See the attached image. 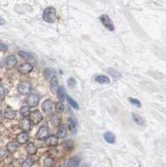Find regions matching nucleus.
Returning <instances> with one entry per match:
<instances>
[{
  "mask_svg": "<svg viewBox=\"0 0 166 167\" xmlns=\"http://www.w3.org/2000/svg\"><path fill=\"white\" fill-rule=\"evenodd\" d=\"M128 99H129V102L131 104H133V105L136 106L138 108H140V107H141V102H140L139 99L134 98H131V97H129Z\"/></svg>",
  "mask_w": 166,
  "mask_h": 167,
  "instance_id": "29",
  "label": "nucleus"
},
{
  "mask_svg": "<svg viewBox=\"0 0 166 167\" xmlns=\"http://www.w3.org/2000/svg\"><path fill=\"white\" fill-rule=\"evenodd\" d=\"M44 167H54V160L52 157H46L44 160Z\"/></svg>",
  "mask_w": 166,
  "mask_h": 167,
  "instance_id": "25",
  "label": "nucleus"
},
{
  "mask_svg": "<svg viewBox=\"0 0 166 167\" xmlns=\"http://www.w3.org/2000/svg\"><path fill=\"white\" fill-rule=\"evenodd\" d=\"M80 164V160L78 156H73L68 161V167H78Z\"/></svg>",
  "mask_w": 166,
  "mask_h": 167,
  "instance_id": "23",
  "label": "nucleus"
},
{
  "mask_svg": "<svg viewBox=\"0 0 166 167\" xmlns=\"http://www.w3.org/2000/svg\"><path fill=\"white\" fill-rule=\"evenodd\" d=\"M19 128L23 130V132H29L32 129V123L29 118H24L20 120Z\"/></svg>",
  "mask_w": 166,
  "mask_h": 167,
  "instance_id": "6",
  "label": "nucleus"
},
{
  "mask_svg": "<svg viewBox=\"0 0 166 167\" xmlns=\"http://www.w3.org/2000/svg\"><path fill=\"white\" fill-rule=\"evenodd\" d=\"M68 130L73 133V134H75L77 132V124H76V121L72 118H68Z\"/></svg>",
  "mask_w": 166,
  "mask_h": 167,
  "instance_id": "17",
  "label": "nucleus"
},
{
  "mask_svg": "<svg viewBox=\"0 0 166 167\" xmlns=\"http://www.w3.org/2000/svg\"><path fill=\"white\" fill-rule=\"evenodd\" d=\"M49 136V128L47 126H41L36 134V137L38 140H45Z\"/></svg>",
  "mask_w": 166,
  "mask_h": 167,
  "instance_id": "11",
  "label": "nucleus"
},
{
  "mask_svg": "<svg viewBox=\"0 0 166 167\" xmlns=\"http://www.w3.org/2000/svg\"><path fill=\"white\" fill-rule=\"evenodd\" d=\"M29 119L32 125H39L43 120V115L40 113V111L36 109L32 111L29 115Z\"/></svg>",
  "mask_w": 166,
  "mask_h": 167,
  "instance_id": "4",
  "label": "nucleus"
},
{
  "mask_svg": "<svg viewBox=\"0 0 166 167\" xmlns=\"http://www.w3.org/2000/svg\"><path fill=\"white\" fill-rule=\"evenodd\" d=\"M29 140V135L27 132H21L16 137V141L19 145H24L27 144Z\"/></svg>",
  "mask_w": 166,
  "mask_h": 167,
  "instance_id": "13",
  "label": "nucleus"
},
{
  "mask_svg": "<svg viewBox=\"0 0 166 167\" xmlns=\"http://www.w3.org/2000/svg\"><path fill=\"white\" fill-rule=\"evenodd\" d=\"M132 118H133V120L134 121V123L137 124L138 125H144V119L142 118L140 115H139V114H134V113H132Z\"/></svg>",
  "mask_w": 166,
  "mask_h": 167,
  "instance_id": "24",
  "label": "nucleus"
},
{
  "mask_svg": "<svg viewBox=\"0 0 166 167\" xmlns=\"http://www.w3.org/2000/svg\"><path fill=\"white\" fill-rule=\"evenodd\" d=\"M59 87V81H58L57 76H55V75L52 76L51 79H50V90L52 91V93H57V90H58Z\"/></svg>",
  "mask_w": 166,
  "mask_h": 167,
  "instance_id": "14",
  "label": "nucleus"
},
{
  "mask_svg": "<svg viewBox=\"0 0 166 167\" xmlns=\"http://www.w3.org/2000/svg\"><path fill=\"white\" fill-rule=\"evenodd\" d=\"M67 84H68V85L70 88H73V87L77 84V81H76V79L73 78V77H69V78L67 79Z\"/></svg>",
  "mask_w": 166,
  "mask_h": 167,
  "instance_id": "32",
  "label": "nucleus"
},
{
  "mask_svg": "<svg viewBox=\"0 0 166 167\" xmlns=\"http://www.w3.org/2000/svg\"><path fill=\"white\" fill-rule=\"evenodd\" d=\"M33 69H34L33 65L30 64V63L26 62V63L20 64L19 66V68H18V71L22 74H29V73L32 72Z\"/></svg>",
  "mask_w": 166,
  "mask_h": 167,
  "instance_id": "7",
  "label": "nucleus"
},
{
  "mask_svg": "<svg viewBox=\"0 0 166 167\" xmlns=\"http://www.w3.org/2000/svg\"><path fill=\"white\" fill-rule=\"evenodd\" d=\"M5 155H6V151H5L4 150L0 149V156H1V157H4Z\"/></svg>",
  "mask_w": 166,
  "mask_h": 167,
  "instance_id": "37",
  "label": "nucleus"
},
{
  "mask_svg": "<svg viewBox=\"0 0 166 167\" xmlns=\"http://www.w3.org/2000/svg\"><path fill=\"white\" fill-rule=\"evenodd\" d=\"M25 150H26V152L28 153L29 155H34L37 151H38V148L37 146L34 145V143H29L28 145H27V146L25 148Z\"/></svg>",
  "mask_w": 166,
  "mask_h": 167,
  "instance_id": "16",
  "label": "nucleus"
},
{
  "mask_svg": "<svg viewBox=\"0 0 166 167\" xmlns=\"http://www.w3.org/2000/svg\"><path fill=\"white\" fill-rule=\"evenodd\" d=\"M50 122L54 126H58L59 125V119L56 115H53L51 119H50Z\"/></svg>",
  "mask_w": 166,
  "mask_h": 167,
  "instance_id": "33",
  "label": "nucleus"
},
{
  "mask_svg": "<svg viewBox=\"0 0 166 167\" xmlns=\"http://www.w3.org/2000/svg\"><path fill=\"white\" fill-rule=\"evenodd\" d=\"M108 73L111 75V77H113L114 79H119L121 77V74L116 70V69H108Z\"/></svg>",
  "mask_w": 166,
  "mask_h": 167,
  "instance_id": "26",
  "label": "nucleus"
},
{
  "mask_svg": "<svg viewBox=\"0 0 166 167\" xmlns=\"http://www.w3.org/2000/svg\"><path fill=\"white\" fill-rule=\"evenodd\" d=\"M18 64V60L16 59L15 55L11 54L9 56L7 57L6 59V66L8 69H13L16 67V65Z\"/></svg>",
  "mask_w": 166,
  "mask_h": 167,
  "instance_id": "10",
  "label": "nucleus"
},
{
  "mask_svg": "<svg viewBox=\"0 0 166 167\" xmlns=\"http://www.w3.org/2000/svg\"><path fill=\"white\" fill-rule=\"evenodd\" d=\"M42 110L44 111V113L47 115L52 114L53 111V102L50 99H46L42 103Z\"/></svg>",
  "mask_w": 166,
  "mask_h": 167,
  "instance_id": "8",
  "label": "nucleus"
},
{
  "mask_svg": "<svg viewBox=\"0 0 166 167\" xmlns=\"http://www.w3.org/2000/svg\"><path fill=\"white\" fill-rule=\"evenodd\" d=\"M34 165V161L30 158L26 159L24 162L22 163V166L21 167H32V166Z\"/></svg>",
  "mask_w": 166,
  "mask_h": 167,
  "instance_id": "31",
  "label": "nucleus"
},
{
  "mask_svg": "<svg viewBox=\"0 0 166 167\" xmlns=\"http://www.w3.org/2000/svg\"><path fill=\"white\" fill-rule=\"evenodd\" d=\"M44 143L48 147H54L59 144V138L57 137V135H51L44 140Z\"/></svg>",
  "mask_w": 166,
  "mask_h": 167,
  "instance_id": "9",
  "label": "nucleus"
},
{
  "mask_svg": "<svg viewBox=\"0 0 166 167\" xmlns=\"http://www.w3.org/2000/svg\"><path fill=\"white\" fill-rule=\"evenodd\" d=\"M95 81L98 84H105L110 83V79L109 78L106 76V75H98L95 77Z\"/></svg>",
  "mask_w": 166,
  "mask_h": 167,
  "instance_id": "22",
  "label": "nucleus"
},
{
  "mask_svg": "<svg viewBox=\"0 0 166 167\" xmlns=\"http://www.w3.org/2000/svg\"><path fill=\"white\" fill-rule=\"evenodd\" d=\"M55 110L58 114H61L64 112V104L63 102H57L55 104Z\"/></svg>",
  "mask_w": 166,
  "mask_h": 167,
  "instance_id": "28",
  "label": "nucleus"
},
{
  "mask_svg": "<svg viewBox=\"0 0 166 167\" xmlns=\"http://www.w3.org/2000/svg\"><path fill=\"white\" fill-rule=\"evenodd\" d=\"M19 55L22 59H25V60H29V59H30L33 57L32 54H29V53H27V52H24V51H19Z\"/></svg>",
  "mask_w": 166,
  "mask_h": 167,
  "instance_id": "30",
  "label": "nucleus"
},
{
  "mask_svg": "<svg viewBox=\"0 0 166 167\" xmlns=\"http://www.w3.org/2000/svg\"><path fill=\"white\" fill-rule=\"evenodd\" d=\"M99 19L101 21V23L109 31H114V24L113 23V21L109 17V15L107 14H102L99 17Z\"/></svg>",
  "mask_w": 166,
  "mask_h": 167,
  "instance_id": "3",
  "label": "nucleus"
},
{
  "mask_svg": "<svg viewBox=\"0 0 166 167\" xmlns=\"http://www.w3.org/2000/svg\"><path fill=\"white\" fill-rule=\"evenodd\" d=\"M103 138L104 140L109 144H114L115 143V135L110 131H107L103 134Z\"/></svg>",
  "mask_w": 166,
  "mask_h": 167,
  "instance_id": "19",
  "label": "nucleus"
},
{
  "mask_svg": "<svg viewBox=\"0 0 166 167\" xmlns=\"http://www.w3.org/2000/svg\"><path fill=\"white\" fill-rule=\"evenodd\" d=\"M5 97V89L4 86L0 85V99H3Z\"/></svg>",
  "mask_w": 166,
  "mask_h": 167,
  "instance_id": "35",
  "label": "nucleus"
},
{
  "mask_svg": "<svg viewBox=\"0 0 166 167\" xmlns=\"http://www.w3.org/2000/svg\"><path fill=\"white\" fill-rule=\"evenodd\" d=\"M20 114L24 117V118H28L30 115V107L29 105H23L19 109Z\"/></svg>",
  "mask_w": 166,
  "mask_h": 167,
  "instance_id": "18",
  "label": "nucleus"
},
{
  "mask_svg": "<svg viewBox=\"0 0 166 167\" xmlns=\"http://www.w3.org/2000/svg\"><path fill=\"white\" fill-rule=\"evenodd\" d=\"M66 99L68 100V104H69L73 109H79V106H78V103H77L73 98H71L70 96L67 95V96H66Z\"/></svg>",
  "mask_w": 166,
  "mask_h": 167,
  "instance_id": "27",
  "label": "nucleus"
},
{
  "mask_svg": "<svg viewBox=\"0 0 166 167\" xmlns=\"http://www.w3.org/2000/svg\"><path fill=\"white\" fill-rule=\"evenodd\" d=\"M4 117L5 119H7L13 120L16 117V112H15L14 109L11 108L10 106H6L4 112Z\"/></svg>",
  "mask_w": 166,
  "mask_h": 167,
  "instance_id": "12",
  "label": "nucleus"
},
{
  "mask_svg": "<svg viewBox=\"0 0 166 167\" xmlns=\"http://www.w3.org/2000/svg\"><path fill=\"white\" fill-rule=\"evenodd\" d=\"M18 144L15 142H9L6 145V149L8 150V152L10 154H14L17 150H18Z\"/></svg>",
  "mask_w": 166,
  "mask_h": 167,
  "instance_id": "20",
  "label": "nucleus"
},
{
  "mask_svg": "<svg viewBox=\"0 0 166 167\" xmlns=\"http://www.w3.org/2000/svg\"><path fill=\"white\" fill-rule=\"evenodd\" d=\"M4 113L2 112V110H0V124H2L4 122Z\"/></svg>",
  "mask_w": 166,
  "mask_h": 167,
  "instance_id": "36",
  "label": "nucleus"
},
{
  "mask_svg": "<svg viewBox=\"0 0 166 167\" xmlns=\"http://www.w3.org/2000/svg\"><path fill=\"white\" fill-rule=\"evenodd\" d=\"M56 94H57V96H58V98L60 100V102H63L64 99H66V96H67V94L65 93V89H64L63 86H59Z\"/></svg>",
  "mask_w": 166,
  "mask_h": 167,
  "instance_id": "21",
  "label": "nucleus"
},
{
  "mask_svg": "<svg viewBox=\"0 0 166 167\" xmlns=\"http://www.w3.org/2000/svg\"><path fill=\"white\" fill-rule=\"evenodd\" d=\"M67 132H68V128L67 125H60L59 126V130H58V132H57V137L60 138V139H64L67 136Z\"/></svg>",
  "mask_w": 166,
  "mask_h": 167,
  "instance_id": "15",
  "label": "nucleus"
},
{
  "mask_svg": "<svg viewBox=\"0 0 166 167\" xmlns=\"http://www.w3.org/2000/svg\"><path fill=\"white\" fill-rule=\"evenodd\" d=\"M5 24V21L4 19L0 16V25H4Z\"/></svg>",
  "mask_w": 166,
  "mask_h": 167,
  "instance_id": "38",
  "label": "nucleus"
},
{
  "mask_svg": "<svg viewBox=\"0 0 166 167\" xmlns=\"http://www.w3.org/2000/svg\"><path fill=\"white\" fill-rule=\"evenodd\" d=\"M39 99H40V97L38 94H30L28 96V98H27V104H28V105L29 107L34 108V107H37L39 105Z\"/></svg>",
  "mask_w": 166,
  "mask_h": 167,
  "instance_id": "5",
  "label": "nucleus"
},
{
  "mask_svg": "<svg viewBox=\"0 0 166 167\" xmlns=\"http://www.w3.org/2000/svg\"><path fill=\"white\" fill-rule=\"evenodd\" d=\"M43 19L47 23H54L57 19V12L54 7H47L43 12Z\"/></svg>",
  "mask_w": 166,
  "mask_h": 167,
  "instance_id": "1",
  "label": "nucleus"
},
{
  "mask_svg": "<svg viewBox=\"0 0 166 167\" xmlns=\"http://www.w3.org/2000/svg\"><path fill=\"white\" fill-rule=\"evenodd\" d=\"M31 89H32V85L28 81H23V82H20L18 84V92L22 94V95H26V94H29L31 91Z\"/></svg>",
  "mask_w": 166,
  "mask_h": 167,
  "instance_id": "2",
  "label": "nucleus"
},
{
  "mask_svg": "<svg viewBox=\"0 0 166 167\" xmlns=\"http://www.w3.org/2000/svg\"><path fill=\"white\" fill-rule=\"evenodd\" d=\"M8 49H9V46L6 44H4V43H3V42L0 41V50L4 51V52H6V51H8Z\"/></svg>",
  "mask_w": 166,
  "mask_h": 167,
  "instance_id": "34",
  "label": "nucleus"
}]
</instances>
